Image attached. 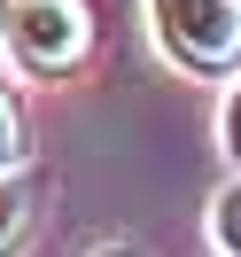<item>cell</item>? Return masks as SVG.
Returning <instances> with one entry per match:
<instances>
[{
    "mask_svg": "<svg viewBox=\"0 0 241 257\" xmlns=\"http://www.w3.org/2000/svg\"><path fill=\"white\" fill-rule=\"evenodd\" d=\"M156 47L194 78L241 70V0H148Z\"/></svg>",
    "mask_w": 241,
    "mask_h": 257,
    "instance_id": "1",
    "label": "cell"
},
{
    "mask_svg": "<svg viewBox=\"0 0 241 257\" xmlns=\"http://www.w3.org/2000/svg\"><path fill=\"white\" fill-rule=\"evenodd\" d=\"M8 39H16V55L32 70H70L86 55V39H94V24H86V0H16Z\"/></svg>",
    "mask_w": 241,
    "mask_h": 257,
    "instance_id": "2",
    "label": "cell"
},
{
    "mask_svg": "<svg viewBox=\"0 0 241 257\" xmlns=\"http://www.w3.org/2000/svg\"><path fill=\"white\" fill-rule=\"evenodd\" d=\"M32 179L24 172H0V257H16L24 249V234H32Z\"/></svg>",
    "mask_w": 241,
    "mask_h": 257,
    "instance_id": "3",
    "label": "cell"
},
{
    "mask_svg": "<svg viewBox=\"0 0 241 257\" xmlns=\"http://www.w3.org/2000/svg\"><path fill=\"white\" fill-rule=\"evenodd\" d=\"M210 234H218V249H225V257H241V179L218 195V203H210Z\"/></svg>",
    "mask_w": 241,
    "mask_h": 257,
    "instance_id": "4",
    "label": "cell"
},
{
    "mask_svg": "<svg viewBox=\"0 0 241 257\" xmlns=\"http://www.w3.org/2000/svg\"><path fill=\"white\" fill-rule=\"evenodd\" d=\"M16 156H24V117H16V101L0 94V172H8Z\"/></svg>",
    "mask_w": 241,
    "mask_h": 257,
    "instance_id": "5",
    "label": "cell"
},
{
    "mask_svg": "<svg viewBox=\"0 0 241 257\" xmlns=\"http://www.w3.org/2000/svg\"><path fill=\"white\" fill-rule=\"evenodd\" d=\"M218 141H225V156L241 164V86L225 94V109H218Z\"/></svg>",
    "mask_w": 241,
    "mask_h": 257,
    "instance_id": "6",
    "label": "cell"
},
{
    "mask_svg": "<svg viewBox=\"0 0 241 257\" xmlns=\"http://www.w3.org/2000/svg\"><path fill=\"white\" fill-rule=\"evenodd\" d=\"M94 257H140V249H125V241H109V249H94Z\"/></svg>",
    "mask_w": 241,
    "mask_h": 257,
    "instance_id": "7",
    "label": "cell"
},
{
    "mask_svg": "<svg viewBox=\"0 0 241 257\" xmlns=\"http://www.w3.org/2000/svg\"><path fill=\"white\" fill-rule=\"evenodd\" d=\"M0 39H8V8H0Z\"/></svg>",
    "mask_w": 241,
    "mask_h": 257,
    "instance_id": "8",
    "label": "cell"
}]
</instances>
